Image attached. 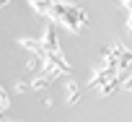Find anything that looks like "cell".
<instances>
[{
  "mask_svg": "<svg viewBox=\"0 0 132 122\" xmlns=\"http://www.w3.org/2000/svg\"><path fill=\"white\" fill-rule=\"evenodd\" d=\"M29 5L39 16H44V18H49L54 24H62L65 29L73 31V34H83L91 26L88 13L80 5L70 3V0H29Z\"/></svg>",
  "mask_w": 132,
  "mask_h": 122,
  "instance_id": "cell-1",
  "label": "cell"
},
{
  "mask_svg": "<svg viewBox=\"0 0 132 122\" xmlns=\"http://www.w3.org/2000/svg\"><path fill=\"white\" fill-rule=\"evenodd\" d=\"M119 88H122V91H132V73H124V75L119 78Z\"/></svg>",
  "mask_w": 132,
  "mask_h": 122,
  "instance_id": "cell-5",
  "label": "cell"
},
{
  "mask_svg": "<svg viewBox=\"0 0 132 122\" xmlns=\"http://www.w3.org/2000/svg\"><path fill=\"white\" fill-rule=\"evenodd\" d=\"M119 73H114L111 68H106L101 60L93 65V70H91V75H88V86L91 88H96L101 96H111L114 91H119Z\"/></svg>",
  "mask_w": 132,
  "mask_h": 122,
  "instance_id": "cell-3",
  "label": "cell"
},
{
  "mask_svg": "<svg viewBox=\"0 0 132 122\" xmlns=\"http://www.w3.org/2000/svg\"><path fill=\"white\" fill-rule=\"evenodd\" d=\"M3 122H11V119H3Z\"/></svg>",
  "mask_w": 132,
  "mask_h": 122,
  "instance_id": "cell-8",
  "label": "cell"
},
{
  "mask_svg": "<svg viewBox=\"0 0 132 122\" xmlns=\"http://www.w3.org/2000/svg\"><path fill=\"white\" fill-rule=\"evenodd\" d=\"M80 86L75 83V81H68L65 83V101H68L70 106H75V104H80Z\"/></svg>",
  "mask_w": 132,
  "mask_h": 122,
  "instance_id": "cell-4",
  "label": "cell"
},
{
  "mask_svg": "<svg viewBox=\"0 0 132 122\" xmlns=\"http://www.w3.org/2000/svg\"><path fill=\"white\" fill-rule=\"evenodd\" d=\"M26 91H29V86H26L23 81H18V83H16V94H26Z\"/></svg>",
  "mask_w": 132,
  "mask_h": 122,
  "instance_id": "cell-6",
  "label": "cell"
},
{
  "mask_svg": "<svg viewBox=\"0 0 132 122\" xmlns=\"http://www.w3.org/2000/svg\"><path fill=\"white\" fill-rule=\"evenodd\" d=\"M98 60H101L106 68H111L114 73L124 75V73H129V68H132V49H127V47L117 39V42H111V44L101 52Z\"/></svg>",
  "mask_w": 132,
  "mask_h": 122,
  "instance_id": "cell-2",
  "label": "cell"
},
{
  "mask_svg": "<svg viewBox=\"0 0 132 122\" xmlns=\"http://www.w3.org/2000/svg\"><path fill=\"white\" fill-rule=\"evenodd\" d=\"M5 3H8V0H0V8H3V5H5Z\"/></svg>",
  "mask_w": 132,
  "mask_h": 122,
  "instance_id": "cell-7",
  "label": "cell"
}]
</instances>
